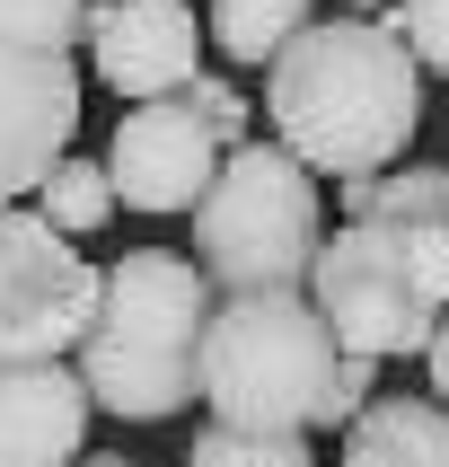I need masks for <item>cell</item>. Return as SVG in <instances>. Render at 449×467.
Returning <instances> with one entry per match:
<instances>
[{"instance_id": "1", "label": "cell", "mask_w": 449, "mask_h": 467, "mask_svg": "<svg viewBox=\"0 0 449 467\" xmlns=\"http://www.w3.org/2000/svg\"><path fill=\"white\" fill-rule=\"evenodd\" d=\"M309 300L343 353L414 362L449 317V168L405 159L379 177H343V230L317 247Z\"/></svg>"}, {"instance_id": "2", "label": "cell", "mask_w": 449, "mask_h": 467, "mask_svg": "<svg viewBox=\"0 0 449 467\" xmlns=\"http://www.w3.org/2000/svg\"><path fill=\"white\" fill-rule=\"evenodd\" d=\"M264 124L317 177H379L423 124V62L388 18H309L264 71Z\"/></svg>"}, {"instance_id": "3", "label": "cell", "mask_w": 449, "mask_h": 467, "mask_svg": "<svg viewBox=\"0 0 449 467\" xmlns=\"http://www.w3.org/2000/svg\"><path fill=\"white\" fill-rule=\"evenodd\" d=\"M211 309H220V283H211L194 256L177 247H132V256L106 265V309L79 344V379L106 415L124 423H168L203 397V336Z\"/></svg>"}, {"instance_id": "4", "label": "cell", "mask_w": 449, "mask_h": 467, "mask_svg": "<svg viewBox=\"0 0 449 467\" xmlns=\"http://www.w3.org/2000/svg\"><path fill=\"white\" fill-rule=\"evenodd\" d=\"M343 344L309 291H238L203 336V406L238 432H326Z\"/></svg>"}, {"instance_id": "5", "label": "cell", "mask_w": 449, "mask_h": 467, "mask_svg": "<svg viewBox=\"0 0 449 467\" xmlns=\"http://www.w3.org/2000/svg\"><path fill=\"white\" fill-rule=\"evenodd\" d=\"M317 247H326L317 168H300L282 141H238L220 159L211 194L194 203V265L220 283V300H238V291H309Z\"/></svg>"}, {"instance_id": "6", "label": "cell", "mask_w": 449, "mask_h": 467, "mask_svg": "<svg viewBox=\"0 0 449 467\" xmlns=\"http://www.w3.org/2000/svg\"><path fill=\"white\" fill-rule=\"evenodd\" d=\"M106 309V265H88L45 212H0V362H79Z\"/></svg>"}, {"instance_id": "7", "label": "cell", "mask_w": 449, "mask_h": 467, "mask_svg": "<svg viewBox=\"0 0 449 467\" xmlns=\"http://www.w3.org/2000/svg\"><path fill=\"white\" fill-rule=\"evenodd\" d=\"M220 159H230V141H220L211 115L177 88V98L124 106V124L106 141V177L124 194V212H194L211 194V177H220Z\"/></svg>"}, {"instance_id": "8", "label": "cell", "mask_w": 449, "mask_h": 467, "mask_svg": "<svg viewBox=\"0 0 449 467\" xmlns=\"http://www.w3.org/2000/svg\"><path fill=\"white\" fill-rule=\"evenodd\" d=\"M79 132V71L71 53H18L0 45V212L71 159Z\"/></svg>"}, {"instance_id": "9", "label": "cell", "mask_w": 449, "mask_h": 467, "mask_svg": "<svg viewBox=\"0 0 449 467\" xmlns=\"http://www.w3.org/2000/svg\"><path fill=\"white\" fill-rule=\"evenodd\" d=\"M203 36L194 26V0H97L88 18V62L115 98H177L203 79Z\"/></svg>"}, {"instance_id": "10", "label": "cell", "mask_w": 449, "mask_h": 467, "mask_svg": "<svg viewBox=\"0 0 449 467\" xmlns=\"http://www.w3.org/2000/svg\"><path fill=\"white\" fill-rule=\"evenodd\" d=\"M88 415L79 362H0V467H79Z\"/></svg>"}, {"instance_id": "11", "label": "cell", "mask_w": 449, "mask_h": 467, "mask_svg": "<svg viewBox=\"0 0 449 467\" xmlns=\"http://www.w3.org/2000/svg\"><path fill=\"white\" fill-rule=\"evenodd\" d=\"M335 467H449V406L441 397H370L343 423Z\"/></svg>"}, {"instance_id": "12", "label": "cell", "mask_w": 449, "mask_h": 467, "mask_svg": "<svg viewBox=\"0 0 449 467\" xmlns=\"http://www.w3.org/2000/svg\"><path fill=\"white\" fill-rule=\"evenodd\" d=\"M317 18V0H211V45L230 53V62H256V71H273V53L300 36V26Z\"/></svg>"}, {"instance_id": "13", "label": "cell", "mask_w": 449, "mask_h": 467, "mask_svg": "<svg viewBox=\"0 0 449 467\" xmlns=\"http://www.w3.org/2000/svg\"><path fill=\"white\" fill-rule=\"evenodd\" d=\"M115 203H124V194H115V177H106V159H79V150L36 185V212H45L62 238H97L106 221H115Z\"/></svg>"}, {"instance_id": "14", "label": "cell", "mask_w": 449, "mask_h": 467, "mask_svg": "<svg viewBox=\"0 0 449 467\" xmlns=\"http://www.w3.org/2000/svg\"><path fill=\"white\" fill-rule=\"evenodd\" d=\"M185 467H317L309 432H238V423H203Z\"/></svg>"}, {"instance_id": "15", "label": "cell", "mask_w": 449, "mask_h": 467, "mask_svg": "<svg viewBox=\"0 0 449 467\" xmlns=\"http://www.w3.org/2000/svg\"><path fill=\"white\" fill-rule=\"evenodd\" d=\"M88 18H97V0H0V45L71 53V45H88Z\"/></svg>"}, {"instance_id": "16", "label": "cell", "mask_w": 449, "mask_h": 467, "mask_svg": "<svg viewBox=\"0 0 449 467\" xmlns=\"http://www.w3.org/2000/svg\"><path fill=\"white\" fill-rule=\"evenodd\" d=\"M388 26L414 45V62H423L432 79H449V0H396Z\"/></svg>"}, {"instance_id": "17", "label": "cell", "mask_w": 449, "mask_h": 467, "mask_svg": "<svg viewBox=\"0 0 449 467\" xmlns=\"http://www.w3.org/2000/svg\"><path fill=\"white\" fill-rule=\"evenodd\" d=\"M185 98H194V106L211 115V132H220L230 150H238V141H256V98H247V88H230L220 71H203L194 88H185Z\"/></svg>"}, {"instance_id": "18", "label": "cell", "mask_w": 449, "mask_h": 467, "mask_svg": "<svg viewBox=\"0 0 449 467\" xmlns=\"http://www.w3.org/2000/svg\"><path fill=\"white\" fill-rule=\"evenodd\" d=\"M370 397H379V362H370V353H343V370H335V397H326V432H343V423L362 415Z\"/></svg>"}, {"instance_id": "19", "label": "cell", "mask_w": 449, "mask_h": 467, "mask_svg": "<svg viewBox=\"0 0 449 467\" xmlns=\"http://www.w3.org/2000/svg\"><path fill=\"white\" fill-rule=\"evenodd\" d=\"M423 362H432V397L449 406V317H441V336H432V353H423Z\"/></svg>"}, {"instance_id": "20", "label": "cell", "mask_w": 449, "mask_h": 467, "mask_svg": "<svg viewBox=\"0 0 449 467\" xmlns=\"http://www.w3.org/2000/svg\"><path fill=\"white\" fill-rule=\"evenodd\" d=\"M343 9H362V18H388L396 0H343Z\"/></svg>"}, {"instance_id": "21", "label": "cell", "mask_w": 449, "mask_h": 467, "mask_svg": "<svg viewBox=\"0 0 449 467\" xmlns=\"http://www.w3.org/2000/svg\"><path fill=\"white\" fill-rule=\"evenodd\" d=\"M79 467H141V459H79Z\"/></svg>"}]
</instances>
